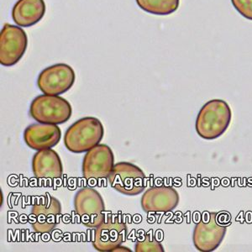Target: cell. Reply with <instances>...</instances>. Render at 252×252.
Masks as SVG:
<instances>
[{"label":"cell","mask_w":252,"mask_h":252,"mask_svg":"<svg viewBox=\"0 0 252 252\" xmlns=\"http://www.w3.org/2000/svg\"><path fill=\"white\" fill-rule=\"evenodd\" d=\"M232 120V111L229 104L222 99L207 102L198 112L195 129L198 136L212 141L223 135Z\"/></svg>","instance_id":"obj_1"},{"label":"cell","mask_w":252,"mask_h":252,"mask_svg":"<svg viewBox=\"0 0 252 252\" xmlns=\"http://www.w3.org/2000/svg\"><path fill=\"white\" fill-rule=\"evenodd\" d=\"M104 135L101 121L95 117H84L70 126L64 135V145L69 152L83 153L100 143Z\"/></svg>","instance_id":"obj_2"},{"label":"cell","mask_w":252,"mask_h":252,"mask_svg":"<svg viewBox=\"0 0 252 252\" xmlns=\"http://www.w3.org/2000/svg\"><path fill=\"white\" fill-rule=\"evenodd\" d=\"M226 216L219 213L205 212L196 223L192 242L198 252H211L218 249L227 231Z\"/></svg>","instance_id":"obj_3"},{"label":"cell","mask_w":252,"mask_h":252,"mask_svg":"<svg viewBox=\"0 0 252 252\" xmlns=\"http://www.w3.org/2000/svg\"><path fill=\"white\" fill-rule=\"evenodd\" d=\"M71 104L58 95H39L30 107V115L39 123L60 125L66 123L72 116Z\"/></svg>","instance_id":"obj_4"},{"label":"cell","mask_w":252,"mask_h":252,"mask_svg":"<svg viewBox=\"0 0 252 252\" xmlns=\"http://www.w3.org/2000/svg\"><path fill=\"white\" fill-rule=\"evenodd\" d=\"M74 209L85 226L96 229L105 220V205L97 190L85 187L75 194Z\"/></svg>","instance_id":"obj_5"},{"label":"cell","mask_w":252,"mask_h":252,"mask_svg":"<svg viewBox=\"0 0 252 252\" xmlns=\"http://www.w3.org/2000/svg\"><path fill=\"white\" fill-rule=\"evenodd\" d=\"M28 46L26 32L19 26L4 24L0 32V63L12 66L20 62Z\"/></svg>","instance_id":"obj_6"},{"label":"cell","mask_w":252,"mask_h":252,"mask_svg":"<svg viewBox=\"0 0 252 252\" xmlns=\"http://www.w3.org/2000/svg\"><path fill=\"white\" fill-rule=\"evenodd\" d=\"M108 179L113 189L127 196H135L145 190V173L139 166L129 162L115 164Z\"/></svg>","instance_id":"obj_7"},{"label":"cell","mask_w":252,"mask_h":252,"mask_svg":"<svg viewBox=\"0 0 252 252\" xmlns=\"http://www.w3.org/2000/svg\"><path fill=\"white\" fill-rule=\"evenodd\" d=\"M76 80L72 66L58 63L42 70L37 78V86L44 94H63L71 89Z\"/></svg>","instance_id":"obj_8"},{"label":"cell","mask_w":252,"mask_h":252,"mask_svg":"<svg viewBox=\"0 0 252 252\" xmlns=\"http://www.w3.org/2000/svg\"><path fill=\"white\" fill-rule=\"evenodd\" d=\"M114 160L115 158L111 148L104 144H98L84 156L83 178L87 180L109 178L115 166Z\"/></svg>","instance_id":"obj_9"},{"label":"cell","mask_w":252,"mask_h":252,"mask_svg":"<svg viewBox=\"0 0 252 252\" xmlns=\"http://www.w3.org/2000/svg\"><path fill=\"white\" fill-rule=\"evenodd\" d=\"M126 223L117 216H109L95 229L93 246L97 252H113L126 241Z\"/></svg>","instance_id":"obj_10"},{"label":"cell","mask_w":252,"mask_h":252,"mask_svg":"<svg viewBox=\"0 0 252 252\" xmlns=\"http://www.w3.org/2000/svg\"><path fill=\"white\" fill-rule=\"evenodd\" d=\"M62 212V205L58 198L46 193L32 206L31 219L34 231L50 233L58 224V216Z\"/></svg>","instance_id":"obj_11"},{"label":"cell","mask_w":252,"mask_h":252,"mask_svg":"<svg viewBox=\"0 0 252 252\" xmlns=\"http://www.w3.org/2000/svg\"><path fill=\"white\" fill-rule=\"evenodd\" d=\"M179 194L172 187L156 186L146 190L141 198V207L146 213H168L179 204Z\"/></svg>","instance_id":"obj_12"},{"label":"cell","mask_w":252,"mask_h":252,"mask_svg":"<svg viewBox=\"0 0 252 252\" xmlns=\"http://www.w3.org/2000/svg\"><path fill=\"white\" fill-rule=\"evenodd\" d=\"M62 137L58 125L33 124L24 132V140L30 148L36 151L51 149L57 146Z\"/></svg>","instance_id":"obj_13"},{"label":"cell","mask_w":252,"mask_h":252,"mask_svg":"<svg viewBox=\"0 0 252 252\" xmlns=\"http://www.w3.org/2000/svg\"><path fill=\"white\" fill-rule=\"evenodd\" d=\"M32 171L38 179L62 178L63 163L58 152L52 148L38 151L32 159Z\"/></svg>","instance_id":"obj_14"},{"label":"cell","mask_w":252,"mask_h":252,"mask_svg":"<svg viewBox=\"0 0 252 252\" xmlns=\"http://www.w3.org/2000/svg\"><path fill=\"white\" fill-rule=\"evenodd\" d=\"M44 0H18L12 9V19L20 27H32L46 14Z\"/></svg>","instance_id":"obj_15"},{"label":"cell","mask_w":252,"mask_h":252,"mask_svg":"<svg viewBox=\"0 0 252 252\" xmlns=\"http://www.w3.org/2000/svg\"><path fill=\"white\" fill-rule=\"evenodd\" d=\"M138 7L155 15H169L177 11L180 0H135Z\"/></svg>","instance_id":"obj_16"},{"label":"cell","mask_w":252,"mask_h":252,"mask_svg":"<svg viewBox=\"0 0 252 252\" xmlns=\"http://www.w3.org/2000/svg\"><path fill=\"white\" fill-rule=\"evenodd\" d=\"M135 252H164L162 245L157 241L151 235H146L144 240L138 241L135 245Z\"/></svg>","instance_id":"obj_17"},{"label":"cell","mask_w":252,"mask_h":252,"mask_svg":"<svg viewBox=\"0 0 252 252\" xmlns=\"http://www.w3.org/2000/svg\"><path fill=\"white\" fill-rule=\"evenodd\" d=\"M231 3L241 16L252 20V0H231Z\"/></svg>","instance_id":"obj_18"},{"label":"cell","mask_w":252,"mask_h":252,"mask_svg":"<svg viewBox=\"0 0 252 252\" xmlns=\"http://www.w3.org/2000/svg\"><path fill=\"white\" fill-rule=\"evenodd\" d=\"M120 251H122V252H130V250L128 249V248H126V247H117L116 249L114 250L113 252H120Z\"/></svg>","instance_id":"obj_19"}]
</instances>
